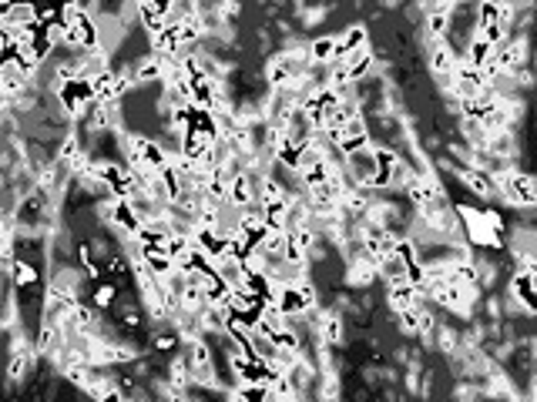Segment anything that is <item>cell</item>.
Segmentation results:
<instances>
[{"instance_id":"6da1fadb","label":"cell","mask_w":537,"mask_h":402,"mask_svg":"<svg viewBox=\"0 0 537 402\" xmlns=\"http://www.w3.org/2000/svg\"><path fill=\"white\" fill-rule=\"evenodd\" d=\"M500 185L510 205H537V178L531 174H504Z\"/></svg>"},{"instance_id":"7a4b0ae2","label":"cell","mask_w":537,"mask_h":402,"mask_svg":"<svg viewBox=\"0 0 537 402\" xmlns=\"http://www.w3.org/2000/svg\"><path fill=\"white\" fill-rule=\"evenodd\" d=\"M369 144V134H366V121L356 114L353 121L343 127V134H339V141H336V148L343 151V155H356V151H363Z\"/></svg>"},{"instance_id":"3957f363","label":"cell","mask_w":537,"mask_h":402,"mask_svg":"<svg viewBox=\"0 0 537 402\" xmlns=\"http://www.w3.org/2000/svg\"><path fill=\"white\" fill-rule=\"evenodd\" d=\"M457 67V54L450 50L444 37H430V71L440 78V74H453Z\"/></svg>"},{"instance_id":"277c9868","label":"cell","mask_w":537,"mask_h":402,"mask_svg":"<svg viewBox=\"0 0 537 402\" xmlns=\"http://www.w3.org/2000/svg\"><path fill=\"white\" fill-rule=\"evenodd\" d=\"M276 305L282 309V315L286 319H292V315H299V312H306V298H303V292H299V282H286V285H276Z\"/></svg>"},{"instance_id":"5b68a950","label":"cell","mask_w":537,"mask_h":402,"mask_svg":"<svg viewBox=\"0 0 537 402\" xmlns=\"http://www.w3.org/2000/svg\"><path fill=\"white\" fill-rule=\"evenodd\" d=\"M416 302H420V285H413L410 279L390 282V305H393V312L413 309Z\"/></svg>"},{"instance_id":"8992f818","label":"cell","mask_w":537,"mask_h":402,"mask_svg":"<svg viewBox=\"0 0 537 402\" xmlns=\"http://www.w3.org/2000/svg\"><path fill=\"white\" fill-rule=\"evenodd\" d=\"M229 201L235 208H252L256 201V188H252V174H232L229 178Z\"/></svg>"},{"instance_id":"52a82bcc","label":"cell","mask_w":537,"mask_h":402,"mask_svg":"<svg viewBox=\"0 0 537 402\" xmlns=\"http://www.w3.org/2000/svg\"><path fill=\"white\" fill-rule=\"evenodd\" d=\"M359 47H366V31H363V27H350V31L336 41V54H333V61L343 64L353 50H359Z\"/></svg>"},{"instance_id":"ba28073f","label":"cell","mask_w":537,"mask_h":402,"mask_svg":"<svg viewBox=\"0 0 537 402\" xmlns=\"http://www.w3.org/2000/svg\"><path fill=\"white\" fill-rule=\"evenodd\" d=\"M406 191H410V198H413V205H420V208H427V205H433L437 198H444L437 188L430 185V181H423V178H413L410 174V181H406Z\"/></svg>"},{"instance_id":"9c48e42d","label":"cell","mask_w":537,"mask_h":402,"mask_svg":"<svg viewBox=\"0 0 537 402\" xmlns=\"http://www.w3.org/2000/svg\"><path fill=\"white\" fill-rule=\"evenodd\" d=\"M493 50H497V44H491V41H484V37L477 34L474 41H470V50H467V64L480 71V67H484V64H487V61H491V57H493Z\"/></svg>"},{"instance_id":"30bf717a","label":"cell","mask_w":537,"mask_h":402,"mask_svg":"<svg viewBox=\"0 0 537 402\" xmlns=\"http://www.w3.org/2000/svg\"><path fill=\"white\" fill-rule=\"evenodd\" d=\"M333 54H336V37H319V41L309 44V61L312 64L333 61Z\"/></svg>"},{"instance_id":"8fae6325","label":"cell","mask_w":537,"mask_h":402,"mask_svg":"<svg viewBox=\"0 0 537 402\" xmlns=\"http://www.w3.org/2000/svg\"><path fill=\"white\" fill-rule=\"evenodd\" d=\"M319 322H322L319 332H322V339H326V342H339V339H343V322H339L333 312H326Z\"/></svg>"},{"instance_id":"7c38bea8","label":"cell","mask_w":537,"mask_h":402,"mask_svg":"<svg viewBox=\"0 0 537 402\" xmlns=\"http://www.w3.org/2000/svg\"><path fill=\"white\" fill-rule=\"evenodd\" d=\"M463 181L474 188L477 195H491V191H493L491 174H484V171H463Z\"/></svg>"},{"instance_id":"4fadbf2b","label":"cell","mask_w":537,"mask_h":402,"mask_svg":"<svg viewBox=\"0 0 537 402\" xmlns=\"http://www.w3.org/2000/svg\"><path fill=\"white\" fill-rule=\"evenodd\" d=\"M446 24H450V14H446L444 7L430 11V17H427V31H430V37H444V34H446Z\"/></svg>"},{"instance_id":"5bb4252c","label":"cell","mask_w":537,"mask_h":402,"mask_svg":"<svg viewBox=\"0 0 537 402\" xmlns=\"http://www.w3.org/2000/svg\"><path fill=\"white\" fill-rule=\"evenodd\" d=\"M269 339H272V345H276V349H282V352H296V349H299V339L292 335L286 325H282V328H276V332H269Z\"/></svg>"},{"instance_id":"9a60e30c","label":"cell","mask_w":537,"mask_h":402,"mask_svg":"<svg viewBox=\"0 0 537 402\" xmlns=\"http://www.w3.org/2000/svg\"><path fill=\"white\" fill-rule=\"evenodd\" d=\"M11 275H14V282L24 289V285H34V279H37V272H34V265L27 262H14V268H11Z\"/></svg>"},{"instance_id":"2e32d148","label":"cell","mask_w":537,"mask_h":402,"mask_svg":"<svg viewBox=\"0 0 537 402\" xmlns=\"http://www.w3.org/2000/svg\"><path fill=\"white\" fill-rule=\"evenodd\" d=\"M58 161H64V165H74L77 161V138L71 134V138L61 144V151H58Z\"/></svg>"},{"instance_id":"e0dca14e","label":"cell","mask_w":537,"mask_h":402,"mask_svg":"<svg viewBox=\"0 0 537 402\" xmlns=\"http://www.w3.org/2000/svg\"><path fill=\"white\" fill-rule=\"evenodd\" d=\"M114 285H98V292H94V302L101 305V309H107V305H114Z\"/></svg>"},{"instance_id":"ac0fdd59","label":"cell","mask_w":537,"mask_h":402,"mask_svg":"<svg viewBox=\"0 0 537 402\" xmlns=\"http://www.w3.org/2000/svg\"><path fill=\"white\" fill-rule=\"evenodd\" d=\"M299 292H303V298H306V305H316V289H312V282L299 279Z\"/></svg>"}]
</instances>
